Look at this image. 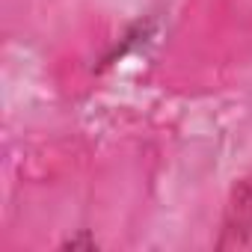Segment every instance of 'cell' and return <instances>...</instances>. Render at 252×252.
I'll return each instance as SVG.
<instances>
[{
	"label": "cell",
	"mask_w": 252,
	"mask_h": 252,
	"mask_svg": "<svg viewBox=\"0 0 252 252\" xmlns=\"http://www.w3.org/2000/svg\"><path fill=\"white\" fill-rule=\"evenodd\" d=\"M249 240H252V184H240V187H234V193L225 205L220 249L246 246Z\"/></svg>",
	"instance_id": "1"
},
{
	"label": "cell",
	"mask_w": 252,
	"mask_h": 252,
	"mask_svg": "<svg viewBox=\"0 0 252 252\" xmlns=\"http://www.w3.org/2000/svg\"><path fill=\"white\" fill-rule=\"evenodd\" d=\"M60 249H98V243H95L92 237H86V234H83V237H74V240H65V243H63Z\"/></svg>",
	"instance_id": "2"
}]
</instances>
